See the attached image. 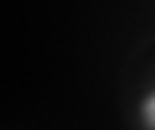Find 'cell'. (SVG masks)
Listing matches in <instances>:
<instances>
[{
    "label": "cell",
    "instance_id": "cell-1",
    "mask_svg": "<svg viewBox=\"0 0 155 130\" xmlns=\"http://www.w3.org/2000/svg\"><path fill=\"white\" fill-rule=\"evenodd\" d=\"M136 124L139 130H155V85L145 88V94L136 104Z\"/></svg>",
    "mask_w": 155,
    "mask_h": 130
}]
</instances>
